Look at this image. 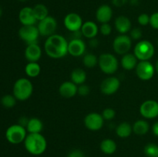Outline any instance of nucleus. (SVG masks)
Wrapping results in <instances>:
<instances>
[{
  "mask_svg": "<svg viewBox=\"0 0 158 157\" xmlns=\"http://www.w3.org/2000/svg\"><path fill=\"white\" fill-rule=\"evenodd\" d=\"M154 46L148 40H142L137 43L134 50V54L140 61H148L154 55Z\"/></svg>",
  "mask_w": 158,
  "mask_h": 157,
  "instance_id": "20e7f679",
  "label": "nucleus"
},
{
  "mask_svg": "<svg viewBox=\"0 0 158 157\" xmlns=\"http://www.w3.org/2000/svg\"><path fill=\"white\" fill-rule=\"evenodd\" d=\"M117 143L111 139H105L100 143V149L106 155H112L117 150Z\"/></svg>",
  "mask_w": 158,
  "mask_h": 157,
  "instance_id": "393cba45",
  "label": "nucleus"
},
{
  "mask_svg": "<svg viewBox=\"0 0 158 157\" xmlns=\"http://www.w3.org/2000/svg\"><path fill=\"white\" fill-rule=\"evenodd\" d=\"M42 55V49L37 43L28 45L25 50V57L29 62H37L40 60Z\"/></svg>",
  "mask_w": 158,
  "mask_h": 157,
  "instance_id": "a211bd4d",
  "label": "nucleus"
},
{
  "mask_svg": "<svg viewBox=\"0 0 158 157\" xmlns=\"http://www.w3.org/2000/svg\"><path fill=\"white\" fill-rule=\"evenodd\" d=\"M152 131H153V133L155 136L158 137V121L156 122L152 126Z\"/></svg>",
  "mask_w": 158,
  "mask_h": 157,
  "instance_id": "79ce46f5",
  "label": "nucleus"
},
{
  "mask_svg": "<svg viewBox=\"0 0 158 157\" xmlns=\"http://www.w3.org/2000/svg\"><path fill=\"white\" fill-rule=\"evenodd\" d=\"M77 90H78V87L72 81L64 82L60 85L59 88V92L60 95L64 98L67 99L72 98L74 95H76V94L77 93Z\"/></svg>",
  "mask_w": 158,
  "mask_h": 157,
  "instance_id": "6ab92c4d",
  "label": "nucleus"
},
{
  "mask_svg": "<svg viewBox=\"0 0 158 157\" xmlns=\"http://www.w3.org/2000/svg\"><path fill=\"white\" fill-rule=\"evenodd\" d=\"M104 123V119L101 114L91 112L87 114L84 119V125L89 130L98 131L102 129Z\"/></svg>",
  "mask_w": 158,
  "mask_h": 157,
  "instance_id": "9b49d317",
  "label": "nucleus"
},
{
  "mask_svg": "<svg viewBox=\"0 0 158 157\" xmlns=\"http://www.w3.org/2000/svg\"><path fill=\"white\" fill-rule=\"evenodd\" d=\"M83 157H86V156H85V155H84V156H83Z\"/></svg>",
  "mask_w": 158,
  "mask_h": 157,
  "instance_id": "8fccbe9b",
  "label": "nucleus"
},
{
  "mask_svg": "<svg viewBox=\"0 0 158 157\" xmlns=\"http://www.w3.org/2000/svg\"><path fill=\"white\" fill-rule=\"evenodd\" d=\"M89 91H90V89H89V86L83 83V84L80 85V86H78L77 93H78L79 95H82V96H86V95H87L89 93Z\"/></svg>",
  "mask_w": 158,
  "mask_h": 157,
  "instance_id": "f704fd0d",
  "label": "nucleus"
},
{
  "mask_svg": "<svg viewBox=\"0 0 158 157\" xmlns=\"http://www.w3.org/2000/svg\"><path fill=\"white\" fill-rule=\"evenodd\" d=\"M26 129L19 124H14L9 126L6 131V138L12 144H19L24 142L26 135Z\"/></svg>",
  "mask_w": 158,
  "mask_h": 157,
  "instance_id": "39448f33",
  "label": "nucleus"
},
{
  "mask_svg": "<svg viewBox=\"0 0 158 157\" xmlns=\"http://www.w3.org/2000/svg\"><path fill=\"white\" fill-rule=\"evenodd\" d=\"M25 72L26 74L29 77L31 78H34L40 75V72H41V68L39 65L38 62H29L25 67Z\"/></svg>",
  "mask_w": 158,
  "mask_h": 157,
  "instance_id": "c85d7f7f",
  "label": "nucleus"
},
{
  "mask_svg": "<svg viewBox=\"0 0 158 157\" xmlns=\"http://www.w3.org/2000/svg\"><path fill=\"white\" fill-rule=\"evenodd\" d=\"M157 46H158V38H157Z\"/></svg>",
  "mask_w": 158,
  "mask_h": 157,
  "instance_id": "09e8293b",
  "label": "nucleus"
},
{
  "mask_svg": "<svg viewBox=\"0 0 158 157\" xmlns=\"http://www.w3.org/2000/svg\"><path fill=\"white\" fill-rule=\"evenodd\" d=\"M28 122H29V119H28L26 117H21V118L19 119V124L20 126H23V127L26 128Z\"/></svg>",
  "mask_w": 158,
  "mask_h": 157,
  "instance_id": "a19ab883",
  "label": "nucleus"
},
{
  "mask_svg": "<svg viewBox=\"0 0 158 157\" xmlns=\"http://www.w3.org/2000/svg\"><path fill=\"white\" fill-rule=\"evenodd\" d=\"M115 28L120 34H126L131 29V22L125 15H119L115 20Z\"/></svg>",
  "mask_w": 158,
  "mask_h": 157,
  "instance_id": "412c9836",
  "label": "nucleus"
},
{
  "mask_svg": "<svg viewBox=\"0 0 158 157\" xmlns=\"http://www.w3.org/2000/svg\"><path fill=\"white\" fill-rule=\"evenodd\" d=\"M18 1H19V2H26V1H28V0H18Z\"/></svg>",
  "mask_w": 158,
  "mask_h": 157,
  "instance_id": "de8ad7c7",
  "label": "nucleus"
},
{
  "mask_svg": "<svg viewBox=\"0 0 158 157\" xmlns=\"http://www.w3.org/2000/svg\"><path fill=\"white\" fill-rule=\"evenodd\" d=\"M154 67H155V71L158 74V59H157V61L156 62V64H155V66H154Z\"/></svg>",
  "mask_w": 158,
  "mask_h": 157,
  "instance_id": "a18cd8bd",
  "label": "nucleus"
},
{
  "mask_svg": "<svg viewBox=\"0 0 158 157\" xmlns=\"http://www.w3.org/2000/svg\"><path fill=\"white\" fill-rule=\"evenodd\" d=\"M24 146L28 152L32 155H39L46 151L47 143L41 133H29L25 139Z\"/></svg>",
  "mask_w": 158,
  "mask_h": 157,
  "instance_id": "f03ea898",
  "label": "nucleus"
},
{
  "mask_svg": "<svg viewBox=\"0 0 158 157\" xmlns=\"http://www.w3.org/2000/svg\"><path fill=\"white\" fill-rule=\"evenodd\" d=\"M83 62L86 68L90 69V68H94L97 66L98 63V58L94 54L88 53L83 56Z\"/></svg>",
  "mask_w": 158,
  "mask_h": 157,
  "instance_id": "7c9ffc66",
  "label": "nucleus"
},
{
  "mask_svg": "<svg viewBox=\"0 0 158 157\" xmlns=\"http://www.w3.org/2000/svg\"><path fill=\"white\" fill-rule=\"evenodd\" d=\"M71 81L76 85H82L86 82V73L83 69L77 68L73 70L71 72Z\"/></svg>",
  "mask_w": 158,
  "mask_h": 157,
  "instance_id": "a878e982",
  "label": "nucleus"
},
{
  "mask_svg": "<svg viewBox=\"0 0 158 157\" xmlns=\"http://www.w3.org/2000/svg\"><path fill=\"white\" fill-rule=\"evenodd\" d=\"M40 35L38 28L35 26H23L19 30V36L27 45L37 43Z\"/></svg>",
  "mask_w": 158,
  "mask_h": 157,
  "instance_id": "0eeeda50",
  "label": "nucleus"
},
{
  "mask_svg": "<svg viewBox=\"0 0 158 157\" xmlns=\"http://www.w3.org/2000/svg\"><path fill=\"white\" fill-rule=\"evenodd\" d=\"M131 46H132L131 38L125 34H121L116 37L113 42L114 52L119 55H125L128 53Z\"/></svg>",
  "mask_w": 158,
  "mask_h": 157,
  "instance_id": "1a4fd4ad",
  "label": "nucleus"
},
{
  "mask_svg": "<svg viewBox=\"0 0 158 157\" xmlns=\"http://www.w3.org/2000/svg\"><path fill=\"white\" fill-rule=\"evenodd\" d=\"M150 25L154 29H158V12H154L150 15Z\"/></svg>",
  "mask_w": 158,
  "mask_h": 157,
  "instance_id": "e433bc0d",
  "label": "nucleus"
},
{
  "mask_svg": "<svg viewBox=\"0 0 158 157\" xmlns=\"http://www.w3.org/2000/svg\"><path fill=\"white\" fill-rule=\"evenodd\" d=\"M33 92L32 82L26 78H20L15 82L12 89V95L17 100L25 101L30 98Z\"/></svg>",
  "mask_w": 158,
  "mask_h": 157,
  "instance_id": "7ed1b4c3",
  "label": "nucleus"
},
{
  "mask_svg": "<svg viewBox=\"0 0 158 157\" xmlns=\"http://www.w3.org/2000/svg\"><path fill=\"white\" fill-rule=\"evenodd\" d=\"M100 31L102 35H109L112 32V27L109 23H103L100 28Z\"/></svg>",
  "mask_w": 158,
  "mask_h": 157,
  "instance_id": "c9c22d12",
  "label": "nucleus"
},
{
  "mask_svg": "<svg viewBox=\"0 0 158 157\" xmlns=\"http://www.w3.org/2000/svg\"><path fill=\"white\" fill-rule=\"evenodd\" d=\"M32 9H33L34 14H35L37 21H41L49 16V9L44 4L39 3V4L35 5L34 7H32Z\"/></svg>",
  "mask_w": 158,
  "mask_h": 157,
  "instance_id": "cd10ccee",
  "label": "nucleus"
},
{
  "mask_svg": "<svg viewBox=\"0 0 158 157\" xmlns=\"http://www.w3.org/2000/svg\"><path fill=\"white\" fill-rule=\"evenodd\" d=\"M57 27V22L52 16H47L44 19L39 21L38 30L40 34L43 36H50L53 35Z\"/></svg>",
  "mask_w": 158,
  "mask_h": 157,
  "instance_id": "9d476101",
  "label": "nucleus"
},
{
  "mask_svg": "<svg viewBox=\"0 0 158 157\" xmlns=\"http://www.w3.org/2000/svg\"><path fill=\"white\" fill-rule=\"evenodd\" d=\"M84 155H83V152L80 149H74V150L71 151L69 153L67 157H83Z\"/></svg>",
  "mask_w": 158,
  "mask_h": 157,
  "instance_id": "58836bf2",
  "label": "nucleus"
},
{
  "mask_svg": "<svg viewBox=\"0 0 158 157\" xmlns=\"http://www.w3.org/2000/svg\"><path fill=\"white\" fill-rule=\"evenodd\" d=\"M128 0H112V4L116 7H122L127 3Z\"/></svg>",
  "mask_w": 158,
  "mask_h": 157,
  "instance_id": "ea45409f",
  "label": "nucleus"
},
{
  "mask_svg": "<svg viewBox=\"0 0 158 157\" xmlns=\"http://www.w3.org/2000/svg\"><path fill=\"white\" fill-rule=\"evenodd\" d=\"M86 51V44L81 38H72L68 43V53L74 57L83 55Z\"/></svg>",
  "mask_w": 158,
  "mask_h": 157,
  "instance_id": "2eb2a0df",
  "label": "nucleus"
},
{
  "mask_svg": "<svg viewBox=\"0 0 158 157\" xmlns=\"http://www.w3.org/2000/svg\"><path fill=\"white\" fill-rule=\"evenodd\" d=\"M26 129L29 133H40L43 129V122L38 118H31Z\"/></svg>",
  "mask_w": 158,
  "mask_h": 157,
  "instance_id": "5701e85b",
  "label": "nucleus"
},
{
  "mask_svg": "<svg viewBox=\"0 0 158 157\" xmlns=\"http://www.w3.org/2000/svg\"><path fill=\"white\" fill-rule=\"evenodd\" d=\"M16 99L13 95L7 94V95H3L1 98V104L6 109H10L14 107L16 104Z\"/></svg>",
  "mask_w": 158,
  "mask_h": 157,
  "instance_id": "c756f323",
  "label": "nucleus"
},
{
  "mask_svg": "<svg viewBox=\"0 0 158 157\" xmlns=\"http://www.w3.org/2000/svg\"><path fill=\"white\" fill-rule=\"evenodd\" d=\"M98 64L100 69L106 74H114L118 69V61L113 54L103 53L98 58Z\"/></svg>",
  "mask_w": 158,
  "mask_h": 157,
  "instance_id": "423d86ee",
  "label": "nucleus"
},
{
  "mask_svg": "<svg viewBox=\"0 0 158 157\" xmlns=\"http://www.w3.org/2000/svg\"><path fill=\"white\" fill-rule=\"evenodd\" d=\"M65 27L71 32H76L81 29L83 26V19L79 14L75 12H70L65 16L63 20Z\"/></svg>",
  "mask_w": 158,
  "mask_h": 157,
  "instance_id": "ddd939ff",
  "label": "nucleus"
},
{
  "mask_svg": "<svg viewBox=\"0 0 158 157\" xmlns=\"http://www.w3.org/2000/svg\"><path fill=\"white\" fill-rule=\"evenodd\" d=\"M68 42L58 34H53L47 38L44 49L48 56L52 58H60L68 53Z\"/></svg>",
  "mask_w": 158,
  "mask_h": 157,
  "instance_id": "f257e3e1",
  "label": "nucleus"
},
{
  "mask_svg": "<svg viewBox=\"0 0 158 157\" xmlns=\"http://www.w3.org/2000/svg\"><path fill=\"white\" fill-rule=\"evenodd\" d=\"M137 58L134 54L127 53L121 58V66L126 70H132L137 65Z\"/></svg>",
  "mask_w": 158,
  "mask_h": 157,
  "instance_id": "4be33fe9",
  "label": "nucleus"
},
{
  "mask_svg": "<svg viewBox=\"0 0 158 157\" xmlns=\"http://www.w3.org/2000/svg\"><path fill=\"white\" fill-rule=\"evenodd\" d=\"M19 20L23 26H35L37 19L32 7H23L19 13Z\"/></svg>",
  "mask_w": 158,
  "mask_h": 157,
  "instance_id": "dca6fc26",
  "label": "nucleus"
},
{
  "mask_svg": "<svg viewBox=\"0 0 158 157\" xmlns=\"http://www.w3.org/2000/svg\"><path fill=\"white\" fill-rule=\"evenodd\" d=\"M99 44V41L97 39H96L95 38H90V41H89V45L92 47H97V45Z\"/></svg>",
  "mask_w": 158,
  "mask_h": 157,
  "instance_id": "37998d69",
  "label": "nucleus"
},
{
  "mask_svg": "<svg viewBox=\"0 0 158 157\" xmlns=\"http://www.w3.org/2000/svg\"><path fill=\"white\" fill-rule=\"evenodd\" d=\"M140 113L145 119L157 118L158 116V103L155 100L144 101L140 107Z\"/></svg>",
  "mask_w": 158,
  "mask_h": 157,
  "instance_id": "f8f14e48",
  "label": "nucleus"
},
{
  "mask_svg": "<svg viewBox=\"0 0 158 157\" xmlns=\"http://www.w3.org/2000/svg\"><path fill=\"white\" fill-rule=\"evenodd\" d=\"M142 37V31L140 28H134L131 31V38L134 40L140 39Z\"/></svg>",
  "mask_w": 158,
  "mask_h": 157,
  "instance_id": "4c0bfd02",
  "label": "nucleus"
},
{
  "mask_svg": "<svg viewBox=\"0 0 158 157\" xmlns=\"http://www.w3.org/2000/svg\"><path fill=\"white\" fill-rule=\"evenodd\" d=\"M2 13H3L2 9V7H1V6H0V18H1L2 15Z\"/></svg>",
  "mask_w": 158,
  "mask_h": 157,
  "instance_id": "49530a36",
  "label": "nucleus"
},
{
  "mask_svg": "<svg viewBox=\"0 0 158 157\" xmlns=\"http://www.w3.org/2000/svg\"><path fill=\"white\" fill-rule=\"evenodd\" d=\"M136 73L138 78L143 81L151 79L155 73V67L149 61H140L136 66Z\"/></svg>",
  "mask_w": 158,
  "mask_h": 157,
  "instance_id": "6e6552de",
  "label": "nucleus"
},
{
  "mask_svg": "<svg viewBox=\"0 0 158 157\" xmlns=\"http://www.w3.org/2000/svg\"><path fill=\"white\" fill-rule=\"evenodd\" d=\"M113 17L112 8L109 5L103 4L99 6L96 12V18L99 22L108 23Z\"/></svg>",
  "mask_w": 158,
  "mask_h": 157,
  "instance_id": "f3484780",
  "label": "nucleus"
},
{
  "mask_svg": "<svg viewBox=\"0 0 158 157\" xmlns=\"http://www.w3.org/2000/svg\"><path fill=\"white\" fill-rule=\"evenodd\" d=\"M120 86V82L116 77H109L103 80L100 85V91L105 95H113L117 92Z\"/></svg>",
  "mask_w": 158,
  "mask_h": 157,
  "instance_id": "4468645a",
  "label": "nucleus"
},
{
  "mask_svg": "<svg viewBox=\"0 0 158 157\" xmlns=\"http://www.w3.org/2000/svg\"><path fill=\"white\" fill-rule=\"evenodd\" d=\"M132 132V126L127 122L119 124L116 129V133L120 138H127L131 135Z\"/></svg>",
  "mask_w": 158,
  "mask_h": 157,
  "instance_id": "bb28decb",
  "label": "nucleus"
},
{
  "mask_svg": "<svg viewBox=\"0 0 158 157\" xmlns=\"http://www.w3.org/2000/svg\"><path fill=\"white\" fill-rule=\"evenodd\" d=\"M102 116L106 120H111L115 117L116 112L112 108H106L102 112Z\"/></svg>",
  "mask_w": 158,
  "mask_h": 157,
  "instance_id": "473e14b6",
  "label": "nucleus"
},
{
  "mask_svg": "<svg viewBox=\"0 0 158 157\" xmlns=\"http://www.w3.org/2000/svg\"><path fill=\"white\" fill-rule=\"evenodd\" d=\"M80 30L83 36L88 38H93L97 36L99 29L95 22L92 21H86L83 22Z\"/></svg>",
  "mask_w": 158,
  "mask_h": 157,
  "instance_id": "aec40b11",
  "label": "nucleus"
},
{
  "mask_svg": "<svg viewBox=\"0 0 158 157\" xmlns=\"http://www.w3.org/2000/svg\"><path fill=\"white\" fill-rule=\"evenodd\" d=\"M137 22L142 26H148L150 24V15L147 13H142L137 18Z\"/></svg>",
  "mask_w": 158,
  "mask_h": 157,
  "instance_id": "72a5a7b5",
  "label": "nucleus"
},
{
  "mask_svg": "<svg viewBox=\"0 0 158 157\" xmlns=\"http://www.w3.org/2000/svg\"><path fill=\"white\" fill-rule=\"evenodd\" d=\"M143 152L148 157H158V145L148 143L145 146Z\"/></svg>",
  "mask_w": 158,
  "mask_h": 157,
  "instance_id": "2f4dec72",
  "label": "nucleus"
},
{
  "mask_svg": "<svg viewBox=\"0 0 158 157\" xmlns=\"http://www.w3.org/2000/svg\"><path fill=\"white\" fill-rule=\"evenodd\" d=\"M130 3H131V6H138L139 4V0H130Z\"/></svg>",
  "mask_w": 158,
  "mask_h": 157,
  "instance_id": "c03bdc74",
  "label": "nucleus"
},
{
  "mask_svg": "<svg viewBox=\"0 0 158 157\" xmlns=\"http://www.w3.org/2000/svg\"><path fill=\"white\" fill-rule=\"evenodd\" d=\"M133 132L138 135H143L149 131V123L143 119H138L133 125Z\"/></svg>",
  "mask_w": 158,
  "mask_h": 157,
  "instance_id": "b1692460",
  "label": "nucleus"
}]
</instances>
